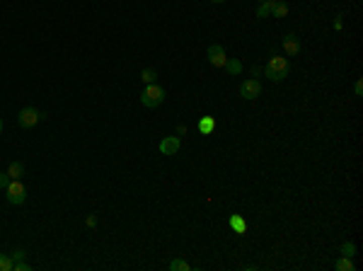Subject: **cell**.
Listing matches in <instances>:
<instances>
[{"label":"cell","instance_id":"cell-1","mask_svg":"<svg viewBox=\"0 0 363 271\" xmlns=\"http://www.w3.org/2000/svg\"><path fill=\"white\" fill-rule=\"evenodd\" d=\"M288 71H290V65L283 56H271L264 68V75L271 83H283V80L288 78Z\"/></svg>","mask_w":363,"mask_h":271},{"label":"cell","instance_id":"cell-2","mask_svg":"<svg viewBox=\"0 0 363 271\" xmlns=\"http://www.w3.org/2000/svg\"><path fill=\"white\" fill-rule=\"evenodd\" d=\"M165 90L157 85V83H153V85H145V90L141 92V104L143 107H148V109H155V107H160L162 102H165Z\"/></svg>","mask_w":363,"mask_h":271},{"label":"cell","instance_id":"cell-3","mask_svg":"<svg viewBox=\"0 0 363 271\" xmlns=\"http://www.w3.org/2000/svg\"><path fill=\"white\" fill-rule=\"evenodd\" d=\"M5 191H8L5 196H8V201H10L12 206H20V204H24V201H27V189H24L22 179H12Z\"/></svg>","mask_w":363,"mask_h":271},{"label":"cell","instance_id":"cell-4","mask_svg":"<svg viewBox=\"0 0 363 271\" xmlns=\"http://www.w3.org/2000/svg\"><path fill=\"white\" fill-rule=\"evenodd\" d=\"M41 119H44V114H39L34 107H24V109H20V114H17V123H20L22 128H32V126H36Z\"/></svg>","mask_w":363,"mask_h":271},{"label":"cell","instance_id":"cell-5","mask_svg":"<svg viewBox=\"0 0 363 271\" xmlns=\"http://www.w3.org/2000/svg\"><path fill=\"white\" fill-rule=\"evenodd\" d=\"M259 95H262V83H259L257 78H247V80L240 85V97L242 99L252 102V99H257Z\"/></svg>","mask_w":363,"mask_h":271},{"label":"cell","instance_id":"cell-6","mask_svg":"<svg viewBox=\"0 0 363 271\" xmlns=\"http://www.w3.org/2000/svg\"><path fill=\"white\" fill-rule=\"evenodd\" d=\"M206 53H208V63H211L213 68H223V65H225V61H228V56H225V49H223L220 44H211Z\"/></svg>","mask_w":363,"mask_h":271},{"label":"cell","instance_id":"cell-7","mask_svg":"<svg viewBox=\"0 0 363 271\" xmlns=\"http://www.w3.org/2000/svg\"><path fill=\"white\" fill-rule=\"evenodd\" d=\"M179 148H182L179 136H165V138L160 141V146H157V150H160L162 155H177Z\"/></svg>","mask_w":363,"mask_h":271},{"label":"cell","instance_id":"cell-8","mask_svg":"<svg viewBox=\"0 0 363 271\" xmlns=\"http://www.w3.org/2000/svg\"><path fill=\"white\" fill-rule=\"evenodd\" d=\"M283 51L288 56H298L300 53V39L295 37V34H286L283 37Z\"/></svg>","mask_w":363,"mask_h":271},{"label":"cell","instance_id":"cell-9","mask_svg":"<svg viewBox=\"0 0 363 271\" xmlns=\"http://www.w3.org/2000/svg\"><path fill=\"white\" fill-rule=\"evenodd\" d=\"M228 225L232 228V233H235V235H245V233H247V221L242 218L240 213H232V216L228 218Z\"/></svg>","mask_w":363,"mask_h":271},{"label":"cell","instance_id":"cell-10","mask_svg":"<svg viewBox=\"0 0 363 271\" xmlns=\"http://www.w3.org/2000/svg\"><path fill=\"white\" fill-rule=\"evenodd\" d=\"M196 128H199V133H204V136L213 133V128H216V119H213V116H201L199 123H196Z\"/></svg>","mask_w":363,"mask_h":271},{"label":"cell","instance_id":"cell-11","mask_svg":"<svg viewBox=\"0 0 363 271\" xmlns=\"http://www.w3.org/2000/svg\"><path fill=\"white\" fill-rule=\"evenodd\" d=\"M5 172L10 174V179H22V177H24V162L12 160L10 165H8V170H5Z\"/></svg>","mask_w":363,"mask_h":271},{"label":"cell","instance_id":"cell-12","mask_svg":"<svg viewBox=\"0 0 363 271\" xmlns=\"http://www.w3.org/2000/svg\"><path fill=\"white\" fill-rule=\"evenodd\" d=\"M271 8H274V0H262V3L257 5L254 15H257L259 20H264V17H269V15H271Z\"/></svg>","mask_w":363,"mask_h":271},{"label":"cell","instance_id":"cell-13","mask_svg":"<svg viewBox=\"0 0 363 271\" xmlns=\"http://www.w3.org/2000/svg\"><path fill=\"white\" fill-rule=\"evenodd\" d=\"M286 15H288V3H283V0H274V8H271V17L281 20V17H286Z\"/></svg>","mask_w":363,"mask_h":271},{"label":"cell","instance_id":"cell-14","mask_svg":"<svg viewBox=\"0 0 363 271\" xmlns=\"http://www.w3.org/2000/svg\"><path fill=\"white\" fill-rule=\"evenodd\" d=\"M223 68H225V71H228L230 75H240V73H242V63H240V58H228Z\"/></svg>","mask_w":363,"mask_h":271},{"label":"cell","instance_id":"cell-15","mask_svg":"<svg viewBox=\"0 0 363 271\" xmlns=\"http://www.w3.org/2000/svg\"><path fill=\"white\" fill-rule=\"evenodd\" d=\"M141 80H143L145 85H153L157 80V71L155 68H143V71H141Z\"/></svg>","mask_w":363,"mask_h":271},{"label":"cell","instance_id":"cell-16","mask_svg":"<svg viewBox=\"0 0 363 271\" xmlns=\"http://www.w3.org/2000/svg\"><path fill=\"white\" fill-rule=\"evenodd\" d=\"M334 269H337V271H353V259H351V257H341V259H337Z\"/></svg>","mask_w":363,"mask_h":271},{"label":"cell","instance_id":"cell-17","mask_svg":"<svg viewBox=\"0 0 363 271\" xmlns=\"http://www.w3.org/2000/svg\"><path fill=\"white\" fill-rule=\"evenodd\" d=\"M169 269L172 271H192V266H189L184 259H172V261H169Z\"/></svg>","mask_w":363,"mask_h":271},{"label":"cell","instance_id":"cell-18","mask_svg":"<svg viewBox=\"0 0 363 271\" xmlns=\"http://www.w3.org/2000/svg\"><path fill=\"white\" fill-rule=\"evenodd\" d=\"M339 252H341V257L353 259V254H356V245H353V242H344V245L339 247Z\"/></svg>","mask_w":363,"mask_h":271},{"label":"cell","instance_id":"cell-19","mask_svg":"<svg viewBox=\"0 0 363 271\" xmlns=\"http://www.w3.org/2000/svg\"><path fill=\"white\" fill-rule=\"evenodd\" d=\"M12 257H8V254H0V271H12Z\"/></svg>","mask_w":363,"mask_h":271},{"label":"cell","instance_id":"cell-20","mask_svg":"<svg viewBox=\"0 0 363 271\" xmlns=\"http://www.w3.org/2000/svg\"><path fill=\"white\" fill-rule=\"evenodd\" d=\"M12 271H32V266L24 264V259H22V261H15V264H12Z\"/></svg>","mask_w":363,"mask_h":271},{"label":"cell","instance_id":"cell-21","mask_svg":"<svg viewBox=\"0 0 363 271\" xmlns=\"http://www.w3.org/2000/svg\"><path fill=\"white\" fill-rule=\"evenodd\" d=\"M10 257H12V261H22V259L27 257V249H15Z\"/></svg>","mask_w":363,"mask_h":271},{"label":"cell","instance_id":"cell-22","mask_svg":"<svg viewBox=\"0 0 363 271\" xmlns=\"http://www.w3.org/2000/svg\"><path fill=\"white\" fill-rule=\"evenodd\" d=\"M10 174L8 172H0V189H8V184H10Z\"/></svg>","mask_w":363,"mask_h":271},{"label":"cell","instance_id":"cell-23","mask_svg":"<svg viewBox=\"0 0 363 271\" xmlns=\"http://www.w3.org/2000/svg\"><path fill=\"white\" fill-rule=\"evenodd\" d=\"M353 95H356V97H363V83L361 80H356V85H353Z\"/></svg>","mask_w":363,"mask_h":271},{"label":"cell","instance_id":"cell-24","mask_svg":"<svg viewBox=\"0 0 363 271\" xmlns=\"http://www.w3.org/2000/svg\"><path fill=\"white\" fill-rule=\"evenodd\" d=\"M85 223H87V228H95V225H97V216H95V213H92V216H87V221H85Z\"/></svg>","mask_w":363,"mask_h":271},{"label":"cell","instance_id":"cell-25","mask_svg":"<svg viewBox=\"0 0 363 271\" xmlns=\"http://www.w3.org/2000/svg\"><path fill=\"white\" fill-rule=\"evenodd\" d=\"M341 27H344V22H341V15H337V20H334V29H341Z\"/></svg>","mask_w":363,"mask_h":271},{"label":"cell","instance_id":"cell-26","mask_svg":"<svg viewBox=\"0 0 363 271\" xmlns=\"http://www.w3.org/2000/svg\"><path fill=\"white\" fill-rule=\"evenodd\" d=\"M259 73H262V68H259V65H252V78H257Z\"/></svg>","mask_w":363,"mask_h":271},{"label":"cell","instance_id":"cell-27","mask_svg":"<svg viewBox=\"0 0 363 271\" xmlns=\"http://www.w3.org/2000/svg\"><path fill=\"white\" fill-rule=\"evenodd\" d=\"M177 133H179V136L187 133V126H184V123H182V126H177Z\"/></svg>","mask_w":363,"mask_h":271},{"label":"cell","instance_id":"cell-28","mask_svg":"<svg viewBox=\"0 0 363 271\" xmlns=\"http://www.w3.org/2000/svg\"><path fill=\"white\" fill-rule=\"evenodd\" d=\"M211 3H216V5H220V3H225V0H211Z\"/></svg>","mask_w":363,"mask_h":271},{"label":"cell","instance_id":"cell-29","mask_svg":"<svg viewBox=\"0 0 363 271\" xmlns=\"http://www.w3.org/2000/svg\"><path fill=\"white\" fill-rule=\"evenodd\" d=\"M0 133H3V119H0Z\"/></svg>","mask_w":363,"mask_h":271}]
</instances>
